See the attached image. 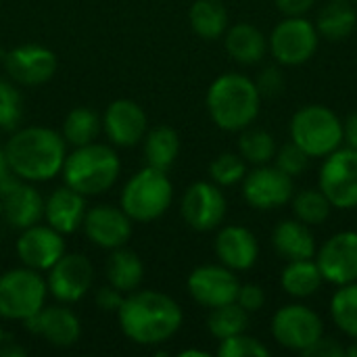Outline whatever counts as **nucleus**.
I'll list each match as a JSON object with an SVG mask.
<instances>
[{"mask_svg":"<svg viewBox=\"0 0 357 357\" xmlns=\"http://www.w3.org/2000/svg\"><path fill=\"white\" fill-rule=\"evenodd\" d=\"M121 333L136 345L157 347L167 343L184 322L182 307L161 291H132L117 310Z\"/></svg>","mask_w":357,"mask_h":357,"instance_id":"obj_1","label":"nucleus"},{"mask_svg":"<svg viewBox=\"0 0 357 357\" xmlns=\"http://www.w3.org/2000/svg\"><path fill=\"white\" fill-rule=\"evenodd\" d=\"M2 149L10 172L25 182H48L56 178L67 157V142L61 132L44 126L17 130Z\"/></svg>","mask_w":357,"mask_h":357,"instance_id":"obj_2","label":"nucleus"},{"mask_svg":"<svg viewBox=\"0 0 357 357\" xmlns=\"http://www.w3.org/2000/svg\"><path fill=\"white\" fill-rule=\"evenodd\" d=\"M261 96L255 82L243 73H224L207 90V111L211 121L224 132H241L259 115Z\"/></svg>","mask_w":357,"mask_h":357,"instance_id":"obj_3","label":"nucleus"},{"mask_svg":"<svg viewBox=\"0 0 357 357\" xmlns=\"http://www.w3.org/2000/svg\"><path fill=\"white\" fill-rule=\"evenodd\" d=\"M121 161L113 144L90 142L75 146L73 153L65 157L61 176L63 182L84 197H96L109 192L119 178Z\"/></svg>","mask_w":357,"mask_h":357,"instance_id":"obj_4","label":"nucleus"},{"mask_svg":"<svg viewBox=\"0 0 357 357\" xmlns=\"http://www.w3.org/2000/svg\"><path fill=\"white\" fill-rule=\"evenodd\" d=\"M174 201V184L167 178V172L144 165L138 174H134L119 199V207L132 218V222H153L159 220Z\"/></svg>","mask_w":357,"mask_h":357,"instance_id":"obj_5","label":"nucleus"},{"mask_svg":"<svg viewBox=\"0 0 357 357\" xmlns=\"http://www.w3.org/2000/svg\"><path fill=\"white\" fill-rule=\"evenodd\" d=\"M291 140L310 157H326L345 140L343 121L324 105H305L291 119Z\"/></svg>","mask_w":357,"mask_h":357,"instance_id":"obj_6","label":"nucleus"},{"mask_svg":"<svg viewBox=\"0 0 357 357\" xmlns=\"http://www.w3.org/2000/svg\"><path fill=\"white\" fill-rule=\"evenodd\" d=\"M48 287L42 272L27 266L0 274V318L23 322L46 305Z\"/></svg>","mask_w":357,"mask_h":357,"instance_id":"obj_7","label":"nucleus"},{"mask_svg":"<svg viewBox=\"0 0 357 357\" xmlns=\"http://www.w3.org/2000/svg\"><path fill=\"white\" fill-rule=\"evenodd\" d=\"M318 42L320 33L316 23L305 17H287L272 29L268 38V50L280 65L297 67L316 54Z\"/></svg>","mask_w":357,"mask_h":357,"instance_id":"obj_8","label":"nucleus"},{"mask_svg":"<svg viewBox=\"0 0 357 357\" xmlns=\"http://www.w3.org/2000/svg\"><path fill=\"white\" fill-rule=\"evenodd\" d=\"M318 188L337 209L357 207V149H337L320 167Z\"/></svg>","mask_w":357,"mask_h":357,"instance_id":"obj_9","label":"nucleus"},{"mask_svg":"<svg viewBox=\"0 0 357 357\" xmlns=\"http://www.w3.org/2000/svg\"><path fill=\"white\" fill-rule=\"evenodd\" d=\"M272 335L282 347L303 354L324 335V324L314 310L301 303H293L280 307L274 314Z\"/></svg>","mask_w":357,"mask_h":357,"instance_id":"obj_10","label":"nucleus"},{"mask_svg":"<svg viewBox=\"0 0 357 357\" xmlns=\"http://www.w3.org/2000/svg\"><path fill=\"white\" fill-rule=\"evenodd\" d=\"M94 282V268L88 257L82 253H65L48 272L46 287L59 303H77L82 301Z\"/></svg>","mask_w":357,"mask_h":357,"instance_id":"obj_11","label":"nucleus"},{"mask_svg":"<svg viewBox=\"0 0 357 357\" xmlns=\"http://www.w3.org/2000/svg\"><path fill=\"white\" fill-rule=\"evenodd\" d=\"M226 211L228 203L220 186L203 180L190 184L180 203V213L184 222L197 232H211L220 228L226 218Z\"/></svg>","mask_w":357,"mask_h":357,"instance_id":"obj_12","label":"nucleus"},{"mask_svg":"<svg viewBox=\"0 0 357 357\" xmlns=\"http://www.w3.org/2000/svg\"><path fill=\"white\" fill-rule=\"evenodd\" d=\"M8 77L19 86H42L56 73V54L42 44H19L0 59Z\"/></svg>","mask_w":357,"mask_h":357,"instance_id":"obj_13","label":"nucleus"},{"mask_svg":"<svg viewBox=\"0 0 357 357\" xmlns=\"http://www.w3.org/2000/svg\"><path fill=\"white\" fill-rule=\"evenodd\" d=\"M293 190V178L276 165H255V169L247 172V176L243 178L245 201L261 211H270L291 203Z\"/></svg>","mask_w":357,"mask_h":357,"instance_id":"obj_14","label":"nucleus"},{"mask_svg":"<svg viewBox=\"0 0 357 357\" xmlns=\"http://www.w3.org/2000/svg\"><path fill=\"white\" fill-rule=\"evenodd\" d=\"M15 251L23 266L44 274L67 253V245L61 232H56L48 224L38 222L21 230Z\"/></svg>","mask_w":357,"mask_h":357,"instance_id":"obj_15","label":"nucleus"},{"mask_svg":"<svg viewBox=\"0 0 357 357\" xmlns=\"http://www.w3.org/2000/svg\"><path fill=\"white\" fill-rule=\"evenodd\" d=\"M186 287H188L190 297L199 305L213 310V307L236 301L241 280L236 278L234 270H230L222 264L220 266L207 264V266H199L190 272Z\"/></svg>","mask_w":357,"mask_h":357,"instance_id":"obj_16","label":"nucleus"},{"mask_svg":"<svg viewBox=\"0 0 357 357\" xmlns=\"http://www.w3.org/2000/svg\"><path fill=\"white\" fill-rule=\"evenodd\" d=\"M86 238L107 251L126 247L134 232L132 218L115 205H94L86 209L84 222H82Z\"/></svg>","mask_w":357,"mask_h":357,"instance_id":"obj_17","label":"nucleus"},{"mask_svg":"<svg viewBox=\"0 0 357 357\" xmlns=\"http://www.w3.org/2000/svg\"><path fill=\"white\" fill-rule=\"evenodd\" d=\"M316 264L324 282L337 287L357 282V232L343 230L333 234L318 249Z\"/></svg>","mask_w":357,"mask_h":357,"instance_id":"obj_18","label":"nucleus"},{"mask_svg":"<svg viewBox=\"0 0 357 357\" xmlns=\"http://www.w3.org/2000/svg\"><path fill=\"white\" fill-rule=\"evenodd\" d=\"M149 130L144 109L130 98L113 100L102 115V132L107 140L117 149H130L142 142Z\"/></svg>","mask_w":357,"mask_h":357,"instance_id":"obj_19","label":"nucleus"},{"mask_svg":"<svg viewBox=\"0 0 357 357\" xmlns=\"http://www.w3.org/2000/svg\"><path fill=\"white\" fill-rule=\"evenodd\" d=\"M23 326L27 333L42 337L48 345L59 349L73 347L82 337V322L67 303L44 305L38 314L23 320Z\"/></svg>","mask_w":357,"mask_h":357,"instance_id":"obj_20","label":"nucleus"},{"mask_svg":"<svg viewBox=\"0 0 357 357\" xmlns=\"http://www.w3.org/2000/svg\"><path fill=\"white\" fill-rule=\"evenodd\" d=\"M2 218L15 230L29 228L44 218V199L36 190L33 182H25L13 176L0 186Z\"/></svg>","mask_w":357,"mask_h":357,"instance_id":"obj_21","label":"nucleus"},{"mask_svg":"<svg viewBox=\"0 0 357 357\" xmlns=\"http://www.w3.org/2000/svg\"><path fill=\"white\" fill-rule=\"evenodd\" d=\"M215 255L222 266L234 272H245L255 266L259 243L245 226H224L215 236Z\"/></svg>","mask_w":357,"mask_h":357,"instance_id":"obj_22","label":"nucleus"},{"mask_svg":"<svg viewBox=\"0 0 357 357\" xmlns=\"http://www.w3.org/2000/svg\"><path fill=\"white\" fill-rule=\"evenodd\" d=\"M86 209H88L86 197L69 188L67 184L61 188H54L44 199V220L63 236L73 234L75 230L82 228Z\"/></svg>","mask_w":357,"mask_h":357,"instance_id":"obj_23","label":"nucleus"},{"mask_svg":"<svg viewBox=\"0 0 357 357\" xmlns=\"http://www.w3.org/2000/svg\"><path fill=\"white\" fill-rule=\"evenodd\" d=\"M272 245L276 253L287 261L316 257V238L310 226L299 220L280 222L272 232Z\"/></svg>","mask_w":357,"mask_h":357,"instance_id":"obj_24","label":"nucleus"},{"mask_svg":"<svg viewBox=\"0 0 357 357\" xmlns=\"http://www.w3.org/2000/svg\"><path fill=\"white\" fill-rule=\"evenodd\" d=\"M226 52L241 65H257L268 52V38L253 23H236L226 29Z\"/></svg>","mask_w":357,"mask_h":357,"instance_id":"obj_25","label":"nucleus"},{"mask_svg":"<svg viewBox=\"0 0 357 357\" xmlns=\"http://www.w3.org/2000/svg\"><path fill=\"white\" fill-rule=\"evenodd\" d=\"M142 151L146 165L161 172H169V167L180 155V136L169 126H155L146 130L142 138Z\"/></svg>","mask_w":357,"mask_h":357,"instance_id":"obj_26","label":"nucleus"},{"mask_svg":"<svg viewBox=\"0 0 357 357\" xmlns=\"http://www.w3.org/2000/svg\"><path fill=\"white\" fill-rule=\"evenodd\" d=\"M105 274H107V282L111 287H115L117 291L128 295L140 287V282L144 278V266H142V259L138 257V253H134L126 247H119V249L111 251V255L107 259Z\"/></svg>","mask_w":357,"mask_h":357,"instance_id":"obj_27","label":"nucleus"},{"mask_svg":"<svg viewBox=\"0 0 357 357\" xmlns=\"http://www.w3.org/2000/svg\"><path fill=\"white\" fill-rule=\"evenodd\" d=\"M324 278L322 272L318 268V264L312 259H295L289 261V266L282 270L280 276V284L284 289L287 295L297 297V299H305L312 297L320 291Z\"/></svg>","mask_w":357,"mask_h":357,"instance_id":"obj_28","label":"nucleus"},{"mask_svg":"<svg viewBox=\"0 0 357 357\" xmlns=\"http://www.w3.org/2000/svg\"><path fill=\"white\" fill-rule=\"evenodd\" d=\"M192 31L203 40H218L228 29V10L222 0H195L188 10Z\"/></svg>","mask_w":357,"mask_h":357,"instance_id":"obj_29","label":"nucleus"},{"mask_svg":"<svg viewBox=\"0 0 357 357\" xmlns=\"http://www.w3.org/2000/svg\"><path fill=\"white\" fill-rule=\"evenodd\" d=\"M357 25V10L354 2H328L320 8L316 29L331 42L345 40L354 33Z\"/></svg>","mask_w":357,"mask_h":357,"instance_id":"obj_30","label":"nucleus"},{"mask_svg":"<svg viewBox=\"0 0 357 357\" xmlns=\"http://www.w3.org/2000/svg\"><path fill=\"white\" fill-rule=\"evenodd\" d=\"M100 130H102V119L94 109L75 107L63 119L61 136L71 146H84V144L96 142Z\"/></svg>","mask_w":357,"mask_h":357,"instance_id":"obj_31","label":"nucleus"},{"mask_svg":"<svg viewBox=\"0 0 357 357\" xmlns=\"http://www.w3.org/2000/svg\"><path fill=\"white\" fill-rule=\"evenodd\" d=\"M247 326H249V312H245L236 301L213 307L207 318V331L218 341L241 335L247 331Z\"/></svg>","mask_w":357,"mask_h":357,"instance_id":"obj_32","label":"nucleus"},{"mask_svg":"<svg viewBox=\"0 0 357 357\" xmlns=\"http://www.w3.org/2000/svg\"><path fill=\"white\" fill-rule=\"evenodd\" d=\"M238 155L253 165H266L276 155V142L274 136L261 128H245L241 130L238 138Z\"/></svg>","mask_w":357,"mask_h":357,"instance_id":"obj_33","label":"nucleus"},{"mask_svg":"<svg viewBox=\"0 0 357 357\" xmlns=\"http://www.w3.org/2000/svg\"><path fill=\"white\" fill-rule=\"evenodd\" d=\"M293 203V213L299 222L307 224V226H320L328 220L331 215V201L326 199V195L320 188H305L299 190L297 195H293L291 199Z\"/></svg>","mask_w":357,"mask_h":357,"instance_id":"obj_34","label":"nucleus"},{"mask_svg":"<svg viewBox=\"0 0 357 357\" xmlns=\"http://www.w3.org/2000/svg\"><path fill=\"white\" fill-rule=\"evenodd\" d=\"M331 316L343 335L357 339V282L339 287L331 301Z\"/></svg>","mask_w":357,"mask_h":357,"instance_id":"obj_35","label":"nucleus"},{"mask_svg":"<svg viewBox=\"0 0 357 357\" xmlns=\"http://www.w3.org/2000/svg\"><path fill=\"white\" fill-rule=\"evenodd\" d=\"M247 176V161L238 153H222L209 163V178L213 184L234 186Z\"/></svg>","mask_w":357,"mask_h":357,"instance_id":"obj_36","label":"nucleus"},{"mask_svg":"<svg viewBox=\"0 0 357 357\" xmlns=\"http://www.w3.org/2000/svg\"><path fill=\"white\" fill-rule=\"evenodd\" d=\"M23 117V96L13 79L0 77V130H15Z\"/></svg>","mask_w":357,"mask_h":357,"instance_id":"obj_37","label":"nucleus"},{"mask_svg":"<svg viewBox=\"0 0 357 357\" xmlns=\"http://www.w3.org/2000/svg\"><path fill=\"white\" fill-rule=\"evenodd\" d=\"M218 356L220 357H268L270 349L257 341L255 337H249L245 333L228 337L224 341H220L218 347Z\"/></svg>","mask_w":357,"mask_h":357,"instance_id":"obj_38","label":"nucleus"},{"mask_svg":"<svg viewBox=\"0 0 357 357\" xmlns=\"http://www.w3.org/2000/svg\"><path fill=\"white\" fill-rule=\"evenodd\" d=\"M274 159H276V167L282 169L291 178H297V176L305 174V169L310 167V155L293 140L287 142L284 146H280L276 151Z\"/></svg>","mask_w":357,"mask_h":357,"instance_id":"obj_39","label":"nucleus"},{"mask_svg":"<svg viewBox=\"0 0 357 357\" xmlns=\"http://www.w3.org/2000/svg\"><path fill=\"white\" fill-rule=\"evenodd\" d=\"M255 86L261 98H276L284 90V75L278 67H264L255 79Z\"/></svg>","mask_w":357,"mask_h":357,"instance_id":"obj_40","label":"nucleus"},{"mask_svg":"<svg viewBox=\"0 0 357 357\" xmlns=\"http://www.w3.org/2000/svg\"><path fill=\"white\" fill-rule=\"evenodd\" d=\"M236 303L249 312V314H255L259 312L264 305H266V291L259 287V284H241L238 289V295H236Z\"/></svg>","mask_w":357,"mask_h":357,"instance_id":"obj_41","label":"nucleus"},{"mask_svg":"<svg viewBox=\"0 0 357 357\" xmlns=\"http://www.w3.org/2000/svg\"><path fill=\"white\" fill-rule=\"evenodd\" d=\"M123 297H126V295H123L121 291H117L115 287L107 284V287L96 289V293H94V303H96V307H98L100 312L117 314V310H119L121 303H123Z\"/></svg>","mask_w":357,"mask_h":357,"instance_id":"obj_42","label":"nucleus"},{"mask_svg":"<svg viewBox=\"0 0 357 357\" xmlns=\"http://www.w3.org/2000/svg\"><path fill=\"white\" fill-rule=\"evenodd\" d=\"M305 357H343L345 356V347L333 339V337H320L307 351H303Z\"/></svg>","mask_w":357,"mask_h":357,"instance_id":"obj_43","label":"nucleus"},{"mask_svg":"<svg viewBox=\"0 0 357 357\" xmlns=\"http://www.w3.org/2000/svg\"><path fill=\"white\" fill-rule=\"evenodd\" d=\"M316 0H276V6L287 17H305L314 8Z\"/></svg>","mask_w":357,"mask_h":357,"instance_id":"obj_44","label":"nucleus"},{"mask_svg":"<svg viewBox=\"0 0 357 357\" xmlns=\"http://www.w3.org/2000/svg\"><path fill=\"white\" fill-rule=\"evenodd\" d=\"M343 136L347 140V146L357 149V111H354L343 123Z\"/></svg>","mask_w":357,"mask_h":357,"instance_id":"obj_45","label":"nucleus"},{"mask_svg":"<svg viewBox=\"0 0 357 357\" xmlns=\"http://www.w3.org/2000/svg\"><path fill=\"white\" fill-rule=\"evenodd\" d=\"M13 176H15V174L10 172V165H8V161H6L4 149L0 146V186H2L4 182H8Z\"/></svg>","mask_w":357,"mask_h":357,"instance_id":"obj_46","label":"nucleus"},{"mask_svg":"<svg viewBox=\"0 0 357 357\" xmlns=\"http://www.w3.org/2000/svg\"><path fill=\"white\" fill-rule=\"evenodd\" d=\"M0 356H25V349H21L19 345H6V341L0 347Z\"/></svg>","mask_w":357,"mask_h":357,"instance_id":"obj_47","label":"nucleus"},{"mask_svg":"<svg viewBox=\"0 0 357 357\" xmlns=\"http://www.w3.org/2000/svg\"><path fill=\"white\" fill-rule=\"evenodd\" d=\"M180 356H182V357H190V356L209 357V354H207V351H199V349H186V351H182Z\"/></svg>","mask_w":357,"mask_h":357,"instance_id":"obj_48","label":"nucleus"},{"mask_svg":"<svg viewBox=\"0 0 357 357\" xmlns=\"http://www.w3.org/2000/svg\"><path fill=\"white\" fill-rule=\"evenodd\" d=\"M345 356L349 357H357V339H354V343L345 349Z\"/></svg>","mask_w":357,"mask_h":357,"instance_id":"obj_49","label":"nucleus"},{"mask_svg":"<svg viewBox=\"0 0 357 357\" xmlns=\"http://www.w3.org/2000/svg\"><path fill=\"white\" fill-rule=\"evenodd\" d=\"M6 341V333H4V328L0 326V347H2V343Z\"/></svg>","mask_w":357,"mask_h":357,"instance_id":"obj_50","label":"nucleus"},{"mask_svg":"<svg viewBox=\"0 0 357 357\" xmlns=\"http://www.w3.org/2000/svg\"><path fill=\"white\" fill-rule=\"evenodd\" d=\"M331 2H351V0H331Z\"/></svg>","mask_w":357,"mask_h":357,"instance_id":"obj_51","label":"nucleus"},{"mask_svg":"<svg viewBox=\"0 0 357 357\" xmlns=\"http://www.w3.org/2000/svg\"><path fill=\"white\" fill-rule=\"evenodd\" d=\"M0 218H2V199H0Z\"/></svg>","mask_w":357,"mask_h":357,"instance_id":"obj_52","label":"nucleus"},{"mask_svg":"<svg viewBox=\"0 0 357 357\" xmlns=\"http://www.w3.org/2000/svg\"><path fill=\"white\" fill-rule=\"evenodd\" d=\"M351 2H354V4H357V0H351Z\"/></svg>","mask_w":357,"mask_h":357,"instance_id":"obj_53","label":"nucleus"},{"mask_svg":"<svg viewBox=\"0 0 357 357\" xmlns=\"http://www.w3.org/2000/svg\"><path fill=\"white\" fill-rule=\"evenodd\" d=\"M0 132H2V130H0ZM0 146H2V144H0Z\"/></svg>","mask_w":357,"mask_h":357,"instance_id":"obj_54","label":"nucleus"}]
</instances>
